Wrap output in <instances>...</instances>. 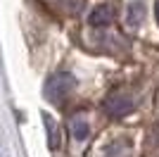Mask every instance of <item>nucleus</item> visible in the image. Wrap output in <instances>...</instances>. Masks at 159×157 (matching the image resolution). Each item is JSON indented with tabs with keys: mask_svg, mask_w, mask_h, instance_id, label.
<instances>
[{
	"mask_svg": "<svg viewBox=\"0 0 159 157\" xmlns=\"http://www.w3.org/2000/svg\"><path fill=\"white\" fill-rule=\"evenodd\" d=\"M74 86H76L74 74L57 72L45 81V98L50 100V102H64V100L69 98V93L74 91Z\"/></svg>",
	"mask_w": 159,
	"mask_h": 157,
	"instance_id": "nucleus-1",
	"label": "nucleus"
},
{
	"mask_svg": "<svg viewBox=\"0 0 159 157\" xmlns=\"http://www.w3.org/2000/svg\"><path fill=\"white\" fill-rule=\"evenodd\" d=\"M102 107H105V112L109 114V117L121 119V117H126L128 112L135 107V100H133L128 93H121V91H119V93H112V95L105 100V105H102Z\"/></svg>",
	"mask_w": 159,
	"mask_h": 157,
	"instance_id": "nucleus-2",
	"label": "nucleus"
},
{
	"mask_svg": "<svg viewBox=\"0 0 159 157\" xmlns=\"http://www.w3.org/2000/svg\"><path fill=\"white\" fill-rule=\"evenodd\" d=\"M112 19H114V14H112V7H109V5H98L93 12L88 14V24L95 26V29H100V26H109Z\"/></svg>",
	"mask_w": 159,
	"mask_h": 157,
	"instance_id": "nucleus-3",
	"label": "nucleus"
},
{
	"mask_svg": "<svg viewBox=\"0 0 159 157\" xmlns=\"http://www.w3.org/2000/svg\"><path fill=\"white\" fill-rule=\"evenodd\" d=\"M143 19H145V5H143V2H131V5H128V14H126L128 26L138 29V26L143 24Z\"/></svg>",
	"mask_w": 159,
	"mask_h": 157,
	"instance_id": "nucleus-4",
	"label": "nucleus"
},
{
	"mask_svg": "<svg viewBox=\"0 0 159 157\" xmlns=\"http://www.w3.org/2000/svg\"><path fill=\"white\" fill-rule=\"evenodd\" d=\"M71 133H74L76 140H86L88 138V121L83 119V114L76 117V119H71Z\"/></svg>",
	"mask_w": 159,
	"mask_h": 157,
	"instance_id": "nucleus-5",
	"label": "nucleus"
},
{
	"mask_svg": "<svg viewBox=\"0 0 159 157\" xmlns=\"http://www.w3.org/2000/svg\"><path fill=\"white\" fill-rule=\"evenodd\" d=\"M43 119H45V124H48V143H50V148H57L60 145V129L55 126L50 114H43Z\"/></svg>",
	"mask_w": 159,
	"mask_h": 157,
	"instance_id": "nucleus-6",
	"label": "nucleus"
},
{
	"mask_svg": "<svg viewBox=\"0 0 159 157\" xmlns=\"http://www.w3.org/2000/svg\"><path fill=\"white\" fill-rule=\"evenodd\" d=\"M154 12H157V21H159V0H157V5H154Z\"/></svg>",
	"mask_w": 159,
	"mask_h": 157,
	"instance_id": "nucleus-7",
	"label": "nucleus"
}]
</instances>
